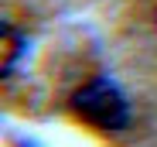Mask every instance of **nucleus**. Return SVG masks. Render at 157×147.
Here are the masks:
<instances>
[{
    "label": "nucleus",
    "mask_w": 157,
    "mask_h": 147,
    "mask_svg": "<svg viewBox=\"0 0 157 147\" xmlns=\"http://www.w3.org/2000/svg\"><path fill=\"white\" fill-rule=\"evenodd\" d=\"M72 110L96 130H123L130 123V103L109 79H92L72 96Z\"/></svg>",
    "instance_id": "obj_1"
},
{
    "label": "nucleus",
    "mask_w": 157,
    "mask_h": 147,
    "mask_svg": "<svg viewBox=\"0 0 157 147\" xmlns=\"http://www.w3.org/2000/svg\"><path fill=\"white\" fill-rule=\"evenodd\" d=\"M14 31L7 28V24H4V72H10L14 68Z\"/></svg>",
    "instance_id": "obj_2"
}]
</instances>
